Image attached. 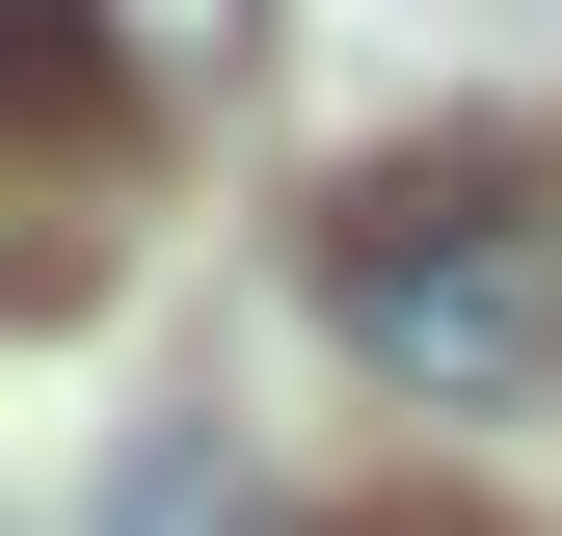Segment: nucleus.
Wrapping results in <instances>:
<instances>
[{
    "label": "nucleus",
    "instance_id": "f257e3e1",
    "mask_svg": "<svg viewBox=\"0 0 562 536\" xmlns=\"http://www.w3.org/2000/svg\"><path fill=\"white\" fill-rule=\"evenodd\" d=\"M322 322H348V376H375V402L482 429V402H536V376H562V215L375 161V188L322 215Z\"/></svg>",
    "mask_w": 562,
    "mask_h": 536
},
{
    "label": "nucleus",
    "instance_id": "f03ea898",
    "mask_svg": "<svg viewBox=\"0 0 562 536\" xmlns=\"http://www.w3.org/2000/svg\"><path fill=\"white\" fill-rule=\"evenodd\" d=\"M81 536H241V456H215V429H134Z\"/></svg>",
    "mask_w": 562,
    "mask_h": 536
},
{
    "label": "nucleus",
    "instance_id": "7ed1b4c3",
    "mask_svg": "<svg viewBox=\"0 0 562 536\" xmlns=\"http://www.w3.org/2000/svg\"><path fill=\"white\" fill-rule=\"evenodd\" d=\"M54 54H108V81H241V0H81Z\"/></svg>",
    "mask_w": 562,
    "mask_h": 536
},
{
    "label": "nucleus",
    "instance_id": "20e7f679",
    "mask_svg": "<svg viewBox=\"0 0 562 536\" xmlns=\"http://www.w3.org/2000/svg\"><path fill=\"white\" fill-rule=\"evenodd\" d=\"M348 536H482V510H348Z\"/></svg>",
    "mask_w": 562,
    "mask_h": 536
}]
</instances>
